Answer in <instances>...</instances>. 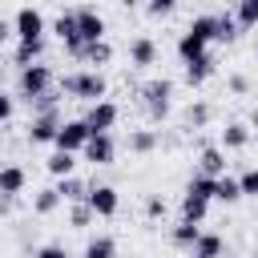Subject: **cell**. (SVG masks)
<instances>
[{"label": "cell", "mask_w": 258, "mask_h": 258, "mask_svg": "<svg viewBox=\"0 0 258 258\" xmlns=\"http://www.w3.org/2000/svg\"><path fill=\"white\" fill-rule=\"evenodd\" d=\"M85 206L93 210V218H113V214H117V206H121V198H117V189H113V185H89Z\"/></svg>", "instance_id": "obj_9"}, {"label": "cell", "mask_w": 258, "mask_h": 258, "mask_svg": "<svg viewBox=\"0 0 258 258\" xmlns=\"http://www.w3.org/2000/svg\"><path fill=\"white\" fill-rule=\"evenodd\" d=\"M73 12H77V36H81L85 44L105 40V16H101L93 4H81V8H73Z\"/></svg>", "instance_id": "obj_7"}, {"label": "cell", "mask_w": 258, "mask_h": 258, "mask_svg": "<svg viewBox=\"0 0 258 258\" xmlns=\"http://www.w3.org/2000/svg\"><path fill=\"white\" fill-rule=\"evenodd\" d=\"M153 145H157V133H153V129H137V133H129V149H133V153H149Z\"/></svg>", "instance_id": "obj_31"}, {"label": "cell", "mask_w": 258, "mask_h": 258, "mask_svg": "<svg viewBox=\"0 0 258 258\" xmlns=\"http://www.w3.org/2000/svg\"><path fill=\"white\" fill-rule=\"evenodd\" d=\"M145 12H149V16H169V12H173V0H149Z\"/></svg>", "instance_id": "obj_36"}, {"label": "cell", "mask_w": 258, "mask_h": 258, "mask_svg": "<svg viewBox=\"0 0 258 258\" xmlns=\"http://www.w3.org/2000/svg\"><path fill=\"white\" fill-rule=\"evenodd\" d=\"M52 189H56V194H60V202H73V206H77V202H85V198H89V185H85V181H81V177H77V173H73V177H60V181H56V185H52Z\"/></svg>", "instance_id": "obj_15"}, {"label": "cell", "mask_w": 258, "mask_h": 258, "mask_svg": "<svg viewBox=\"0 0 258 258\" xmlns=\"http://www.w3.org/2000/svg\"><path fill=\"white\" fill-rule=\"evenodd\" d=\"M44 169L60 181V177H73V169H77V153H52L48 161H44Z\"/></svg>", "instance_id": "obj_21"}, {"label": "cell", "mask_w": 258, "mask_h": 258, "mask_svg": "<svg viewBox=\"0 0 258 258\" xmlns=\"http://www.w3.org/2000/svg\"><path fill=\"white\" fill-rule=\"evenodd\" d=\"M60 117L56 113H40V117H32L28 121V141L32 145H44V141H56V133H60Z\"/></svg>", "instance_id": "obj_10"}, {"label": "cell", "mask_w": 258, "mask_h": 258, "mask_svg": "<svg viewBox=\"0 0 258 258\" xmlns=\"http://www.w3.org/2000/svg\"><path fill=\"white\" fill-rule=\"evenodd\" d=\"M214 69H218V60H214L210 52H206V56H198V60H189V64H185V85H194V89H198V85H206V81L214 77Z\"/></svg>", "instance_id": "obj_14"}, {"label": "cell", "mask_w": 258, "mask_h": 258, "mask_svg": "<svg viewBox=\"0 0 258 258\" xmlns=\"http://www.w3.org/2000/svg\"><path fill=\"white\" fill-rule=\"evenodd\" d=\"M89 125H85V117H77V121H64L60 125V133H56V153H85V145H89Z\"/></svg>", "instance_id": "obj_6"}, {"label": "cell", "mask_w": 258, "mask_h": 258, "mask_svg": "<svg viewBox=\"0 0 258 258\" xmlns=\"http://www.w3.org/2000/svg\"><path fill=\"white\" fill-rule=\"evenodd\" d=\"M8 210H12V198H8V194H0V214H8Z\"/></svg>", "instance_id": "obj_41"}, {"label": "cell", "mask_w": 258, "mask_h": 258, "mask_svg": "<svg viewBox=\"0 0 258 258\" xmlns=\"http://www.w3.org/2000/svg\"><path fill=\"white\" fill-rule=\"evenodd\" d=\"M222 234H206L202 230V238L194 242V250H189V258H222Z\"/></svg>", "instance_id": "obj_19"}, {"label": "cell", "mask_w": 258, "mask_h": 258, "mask_svg": "<svg viewBox=\"0 0 258 258\" xmlns=\"http://www.w3.org/2000/svg\"><path fill=\"white\" fill-rule=\"evenodd\" d=\"M16 85H20V97L32 105L36 97L52 93V69H48V64H28V69H20Z\"/></svg>", "instance_id": "obj_3"}, {"label": "cell", "mask_w": 258, "mask_h": 258, "mask_svg": "<svg viewBox=\"0 0 258 258\" xmlns=\"http://www.w3.org/2000/svg\"><path fill=\"white\" fill-rule=\"evenodd\" d=\"M56 206H60V194H56V189H40V194L32 198V214H40V218L52 214Z\"/></svg>", "instance_id": "obj_29"}, {"label": "cell", "mask_w": 258, "mask_h": 258, "mask_svg": "<svg viewBox=\"0 0 258 258\" xmlns=\"http://www.w3.org/2000/svg\"><path fill=\"white\" fill-rule=\"evenodd\" d=\"M81 258H117V242L109 234H97V238L85 242V254Z\"/></svg>", "instance_id": "obj_20"}, {"label": "cell", "mask_w": 258, "mask_h": 258, "mask_svg": "<svg viewBox=\"0 0 258 258\" xmlns=\"http://www.w3.org/2000/svg\"><path fill=\"white\" fill-rule=\"evenodd\" d=\"M8 36H12V24H8V20H4V16H0V44H4V40H8Z\"/></svg>", "instance_id": "obj_40"}, {"label": "cell", "mask_w": 258, "mask_h": 258, "mask_svg": "<svg viewBox=\"0 0 258 258\" xmlns=\"http://www.w3.org/2000/svg\"><path fill=\"white\" fill-rule=\"evenodd\" d=\"M81 60H85V64H109V60H113V44H109V40H97V44H85V52H81Z\"/></svg>", "instance_id": "obj_27"}, {"label": "cell", "mask_w": 258, "mask_h": 258, "mask_svg": "<svg viewBox=\"0 0 258 258\" xmlns=\"http://www.w3.org/2000/svg\"><path fill=\"white\" fill-rule=\"evenodd\" d=\"M145 214H149V218H161V214H165V202H161V198H149V202H145Z\"/></svg>", "instance_id": "obj_37"}, {"label": "cell", "mask_w": 258, "mask_h": 258, "mask_svg": "<svg viewBox=\"0 0 258 258\" xmlns=\"http://www.w3.org/2000/svg\"><path fill=\"white\" fill-rule=\"evenodd\" d=\"M254 145H258V129H254Z\"/></svg>", "instance_id": "obj_43"}, {"label": "cell", "mask_w": 258, "mask_h": 258, "mask_svg": "<svg viewBox=\"0 0 258 258\" xmlns=\"http://www.w3.org/2000/svg\"><path fill=\"white\" fill-rule=\"evenodd\" d=\"M40 52H44V40H16L12 60H16L20 69H28V64H40Z\"/></svg>", "instance_id": "obj_17"}, {"label": "cell", "mask_w": 258, "mask_h": 258, "mask_svg": "<svg viewBox=\"0 0 258 258\" xmlns=\"http://www.w3.org/2000/svg\"><path fill=\"white\" fill-rule=\"evenodd\" d=\"M230 89H234V93H246V89H250V81H246L242 73H234V77H230Z\"/></svg>", "instance_id": "obj_39"}, {"label": "cell", "mask_w": 258, "mask_h": 258, "mask_svg": "<svg viewBox=\"0 0 258 258\" xmlns=\"http://www.w3.org/2000/svg\"><path fill=\"white\" fill-rule=\"evenodd\" d=\"M141 97H145V109H149V117H153V121H161V117L169 113L173 81H169V77H153V81H145V85H141Z\"/></svg>", "instance_id": "obj_4"}, {"label": "cell", "mask_w": 258, "mask_h": 258, "mask_svg": "<svg viewBox=\"0 0 258 258\" xmlns=\"http://www.w3.org/2000/svg\"><path fill=\"white\" fill-rule=\"evenodd\" d=\"M238 185H242V198H258V165H250V169L238 177Z\"/></svg>", "instance_id": "obj_32"}, {"label": "cell", "mask_w": 258, "mask_h": 258, "mask_svg": "<svg viewBox=\"0 0 258 258\" xmlns=\"http://www.w3.org/2000/svg\"><path fill=\"white\" fill-rule=\"evenodd\" d=\"M169 238H173V246H181V250H194V242L202 238V226H194V222H177V226L169 230Z\"/></svg>", "instance_id": "obj_23"}, {"label": "cell", "mask_w": 258, "mask_h": 258, "mask_svg": "<svg viewBox=\"0 0 258 258\" xmlns=\"http://www.w3.org/2000/svg\"><path fill=\"white\" fill-rule=\"evenodd\" d=\"M113 157H117V145H113V137H109V133L89 137V145H85V161H93V165H109Z\"/></svg>", "instance_id": "obj_11"}, {"label": "cell", "mask_w": 258, "mask_h": 258, "mask_svg": "<svg viewBox=\"0 0 258 258\" xmlns=\"http://www.w3.org/2000/svg\"><path fill=\"white\" fill-rule=\"evenodd\" d=\"M52 32L60 36V44L81 40V36H77V12H73V8H69V12H60V16H56V24H52ZM81 44H85V40H81Z\"/></svg>", "instance_id": "obj_24"}, {"label": "cell", "mask_w": 258, "mask_h": 258, "mask_svg": "<svg viewBox=\"0 0 258 258\" xmlns=\"http://www.w3.org/2000/svg\"><path fill=\"white\" fill-rule=\"evenodd\" d=\"M24 185H28V173H24L20 165H4V169H0V194L16 198V194H20Z\"/></svg>", "instance_id": "obj_16"}, {"label": "cell", "mask_w": 258, "mask_h": 258, "mask_svg": "<svg viewBox=\"0 0 258 258\" xmlns=\"http://www.w3.org/2000/svg\"><path fill=\"white\" fill-rule=\"evenodd\" d=\"M185 121H189L194 129H198V125H206V121H210V105H202V101H198V105H189V113H185Z\"/></svg>", "instance_id": "obj_33"}, {"label": "cell", "mask_w": 258, "mask_h": 258, "mask_svg": "<svg viewBox=\"0 0 258 258\" xmlns=\"http://www.w3.org/2000/svg\"><path fill=\"white\" fill-rule=\"evenodd\" d=\"M117 117H121V109H117L113 101H97V105H89L85 125H89V133L97 137V133H109V129L117 125Z\"/></svg>", "instance_id": "obj_8"}, {"label": "cell", "mask_w": 258, "mask_h": 258, "mask_svg": "<svg viewBox=\"0 0 258 258\" xmlns=\"http://www.w3.org/2000/svg\"><path fill=\"white\" fill-rule=\"evenodd\" d=\"M69 222L81 230V226H89V222H93V210H89L85 202H77V206H73V214H69Z\"/></svg>", "instance_id": "obj_34"}, {"label": "cell", "mask_w": 258, "mask_h": 258, "mask_svg": "<svg viewBox=\"0 0 258 258\" xmlns=\"http://www.w3.org/2000/svg\"><path fill=\"white\" fill-rule=\"evenodd\" d=\"M64 93H73V97H81V101L97 105V101H105V93H109V81H105L97 69L69 73V77H64Z\"/></svg>", "instance_id": "obj_2"}, {"label": "cell", "mask_w": 258, "mask_h": 258, "mask_svg": "<svg viewBox=\"0 0 258 258\" xmlns=\"http://www.w3.org/2000/svg\"><path fill=\"white\" fill-rule=\"evenodd\" d=\"M214 198L218 202H226V206H234V202H242V185H238V177H218V185H214Z\"/></svg>", "instance_id": "obj_26"}, {"label": "cell", "mask_w": 258, "mask_h": 258, "mask_svg": "<svg viewBox=\"0 0 258 258\" xmlns=\"http://www.w3.org/2000/svg\"><path fill=\"white\" fill-rule=\"evenodd\" d=\"M214 40H238V20H234V12H218V36Z\"/></svg>", "instance_id": "obj_30"}, {"label": "cell", "mask_w": 258, "mask_h": 258, "mask_svg": "<svg viewBox=\"0 0 258 258\" xmlns=\"http://www.w3.org/2000/svg\"><path fill=\"white\" fill-rule=\"evenodd\" d=\"M234 20H238V28H258V0H238Z\"/></svg>", "instance_id": "obj_28"}, {"label": "cell", "mask_w": 258, "mask_h": 258, "mask_svg": "<svg viewBox=\"0 0 258 258\" xmlns=\"http://www.w3.org/2000/svg\"><path fill=\"white\" fill-rule=\"evenodd\" d=\"M214 185H218L214 177L194 173V177H189V185H185V194H189V198H198V202H214Z\"/></svg>", "instance_id": "obj_25"}, {"label": "cell", "mask_w": 258, "mask_h": 258, "mask_svg": "<svg viewBox=\"0 0 258 258\" xmlns=\"http://www.w3.org/2000/svg\"><path fill=\"white\" fill-rule=\"evenodd\" d=\"M254 56H258V40H254Z\"/></svg>", "instance_id": "obj_42"}, {"label": "cell", "mask_w": 258, "mask_h": 258, "mask_svg": "<svg viewBox=\"0 0 258 258\" xmlns=\"http://www.w3.org/2000/svg\"><path fill=\"white\" fill-rule=\"evenodd\" d=\"M206 214H210V202H198V198L181 194V222H194V226H202V222H206Z\"/></svg>", "instance_id": "obj_22"}, {"label": "cell", "mask_w": 258, "mask_h": 258, "mask_svg": "<svg viewBox=\"0 0 258 258\" xmlns=\"http://www.w3.org/2000/svg\"><path fill=\"white\" fill-rule=\"evenodd\" d=\"M8 117H12V97H8V93H0V125H4Z\"/></svg>", "instance_id": "obj_38"}, {"label": "cell", "mask_w": 258, "mask_h": 258, "mask_svg": "<svg viewBox=\"0 0 258 258\" xmlns=\"http://www.w3.org/2000/svg\"><path fill=\"white\" fill-rule=\"evenodd\" d=\"M214 36H218V12H202V16H194V20L185 24V32L177 36V56H181L185 64L198 60V56H206Z\"/></svg>", "instance_id": "obj_1"}, {"label": "cell", "mask_w": 258, "mask_h": 258, "mask_svg": "<svg viewBox=\"0 0 258 258\" xmlns=\"http://www.w3.org/2000/svg\"><path fill=\"white\" fill-rule=\"evenodd\" d=\"M129 60H133L137 69H145V64H153V60H157V44H153L149 36H137V40L129 44Z\"/></svg>", "instance_id": "obj_18"}, {"label": "cell", "mask_w": 258, "mask_h": 258, "mask_svg": "<svg viewBox=\"0 0 258 258\" xmlns=\"http://www.w3.org/2000/svg\"><path fill=\"white\" fill-rule=\"evenodd\" d=\"M32 258H69V250H64V246H56V242H48V246H36V250H32Z\"/></svg>", "instance_id": "obj_35"}, {"label": "cell", "mask_w": 258, "mask_h": 258, "mask_svg": "<svg viewBox=\"0 0 258 258\" xmlns=\"http://www.w3.org/2000/svg\"><path fill=\"white\" fill-rule=\"evenodd\" d=\"M198 173H206V177H226V149L222 145H206L202 149V157H198Z\"/></svg>", "instance_id": "obj_12"}, {"label": "cell", "mask_w": 258, "mask_h": 258, "mask_svg": "<svg viewBox=\"0 0 258 258\" xmlns=\"http://www.w3.org/2000/svg\"><path fill=\"white\" fill-rule=\"evenodd\" d=\"M12 32H16V40H44V12L32 8V4L16 8V16H12Z\"/></svg>", "instance_id": "obj_5"}, {"label": "cell", "mask_w": 258, "mask_h": 258, "mask_svg": "<svg viewBox=\"0 0 258 258\" xmlns=\"http://www.w3.org/2000/svg\"><path fill=\"white\" fill-rule=\"evenodd\" d=\"M250 141H254V129L242 125V121H230V125L222 129V141H218V145H222V149H246Z\"/></svg>", "instance_id": "obj_13"}]
</instances>
